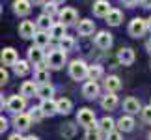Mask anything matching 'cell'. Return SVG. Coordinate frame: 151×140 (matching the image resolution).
Wrapping results in <instances>:
<instances>
[{"label":"cell","mask_w":151,"mask_h":140,"mask_svg":"<svg viewBox=\"0 0 151 140\" xmlns=\"http://www.w3.org/2000/svg\"><path fill=\"white\" fill-rule=\"evenodd\" d=\"M118 60L121 66H131L132 62H134V51L129 49V47H125V49H121L118 52Z\"/></svg>","instance_id":"14"},{"label":"cell","mask_w":151,"mask_h":140,"mask_svg":"<svg viewBox=\"0 0 151 140\" xmlns=\"http://www.w3.org/2000/svg\"><path fill=\"white\" fill-rule=\"evenodd\" d=\"M36 80H37L39 84H49V80H50L49 71H45V69H37V73H36Z\"/></svg>","instance_id":"34"},{"label":"cell","mask_w":151,"mask_h":140,"mask_svg":"<svg viewBox=\"0 0 151 140\" xmlns=\"http://www.w3.org/2000/svg\"><path fill=\"white\" fill-rule=\"evenodd\" d=\"M101 107L104 110H114L116 107H118V95L112 93V92H106V95L101 99Z\"/></svg>","instance_id":"18"},{"label":"cell","mask_w":151,"mask_h":140,"mask_svg":"<svg viewBox=\"0 0 151 140\" xmlns=\"http://www.w3.org/2000/svg\"><path fill=\"white\" fill-rule=\"evenodd\" d=\"M62 135H63V138H71L75 135V125L73 123H65L62 127Z\"/></svg>","instance_id":"36"},{"label":"cell","mask_w":151,"mask_h":140,"mask_svg":"<svg viewBox=\"0 0 151 140\" xmlns=\"http://www.w3.org/2000/svg\"><path fill=\"white\" fill-rule=\"evenodd\" d=\"M0 60H2V64L4 66H11L13 67L17 62V51L15 49H11V47H6V49L2 51V54H0Z\"/></svg>","instance_id":"8"},{"label":"cell","mask_w":151,"mask_h":140,"mask_svg":"<svg viewBox=\"0 0 151 140\" xmlns=\"http://www.w3.org/2000/svg\"><path fill=\"white\" fill-rule=\"evenodd\" d=\"M88 67L82 60H73L71 64H69V75H71V79L75 80H82L88 77Z\"/></svg>","instance_id":"1"},{"label":"cell","mask_w":151,"mask_h":140,"mask_svg":"<svg viewBox=\"0 0 151 140\" xmlns=\"http://www.w3.org/2000/svg\"><path fill=\"white\" fill-rule=\"evenodd\" d=\"M142 8H151V0H140Z\"/></svg>","instance_id":"43"},{"label":"cell","mask_w":151,"mask_h":140,"mask_svg":"<svg viewBox=\"0 0 151 140\" xmlns=\"http://www.w3.org/2000/svg\"><path fill=\"white\" fill-rule=\"evenodd\" d=\"M34 6H45V0H30Z\"/></svg>","instance_id":"44"},{"label":"cell","mask_w":151,"mask_h":140,"mask_svg":"<svg viewBox=\"0 0 151 140\" xmlns=\"http://www.w3.org/2000/svg\"><path fill=\"white\" fill-rule=\"evenodd\" d=\"M13 71L17 77H24V75H28V71H30V62H26V60H19L13 66Z\"/></svg>","instance_id":"25"},{"label":"cell","mask_w":151,"mask_h":140,"mask_svg":"<svg viewBox=\"0 0 151 140\" xmlns=\"http://www.w3.org/2000/svg\"><path fill=\"white\" fill-rule=\"evenodd\" d=\"M50 2H54V4H63L65 0H50Z\"/></svg>","instance_id":"48"},{"label":"cell","mask_w":151,"mask_h":140,"mask_svg":"<svg viewBox=\"0 0 151 140\" xmlns=\"http://www.w3.org/2000/svg\"><path fill=\"white\" fill-rule=\"evenodd\" d=\"M47 64L52 69H62L63 64H65V51H62V49L52 51L49 54V58H47Z\"/></svg>","instance_id":"2"},{"label":"cell","mask_w":151,"mask_h":140,"mask_svg":"<svg viewBox=\"0 0 151 140\" xmlns=\"http://www.w3.org/2000/svg\"><path fill=\"white\" fill-rule=\"evenodd\" d=\"M36 25H34L32 21H22L21 25H19V36L22 38V39H30V38H34L36 36Z\"/></svg>","instance_id":"6"},{"label":"cell","mask_w":151,"mask_h":140,"mask_svg":"<svg viewBox=\"0 0 151 140\" xmlns=\"http://www.w3.org/2000/svg\"><path fill=\"white\" fill-rule=\"evenodd\" d=\"M13 11L21 17H26L32 11V2L30 0H15L13 2Z\"/></svg>","instance_id":"9"},{"label":"cell","mask_w":151,"mask_h":140,"mask_svg":"<svg viewBox=\"0 0 151 140\" xmlns=\"http://www.w3.org/2000/svg\"><path fill=\"white\" fill-rule=\"evenodd\" d=\"M121 21H123V13H121L119 9H112V11L106 15V22H108L110 26H118Z\"/></svg>","instance_id":"27"},{"label":"cell","mask_w":151,"mask_h":140,"mask_svg":"<svg viewBox=\"0 0 151 140\" xmlns=\"http://www.w3.org/2000/svg\"><path fill=\"white\" fill-rule=\"evenodd\" d=\"M73 45H75V41H73V38L71 36H63L62 39H60V49L62 51H71L73 49Z\"/></svg>","instance_id":"33"},{"label":"cell","mask_w":151,"mask_h":140,"mask_svg":"<svg viewBox=\"0 0 151 140\" xmlns=\"http://www.w3.org/2000/svg\"><path fill=\"white\" fill-rule=\"evenodd\" d=\"M123 110L127 114H138V112H142V107H140V101L134 97H127L125 101H123Z\"/></svg>","instance_id":"12"},{"label":"cell","mask_w":151,"mask_h":140,"mask_svg":"<svg viewBox=\"0 0 151 140\" xmlns=\"http://www.w3.org/2000/svg\"><path fill=\"white\" fill-rule=\"evenodd\" d=\"M0 11H2V8H0Z\"/></svg>","instance_id":"52"},{"label":"cell","mask_w":151,"mask_h":140,"mask_svg":"<svg viewBox=\"0 0 151 140\" xmlns=\"http://www.w3.org/2000/svg\"><path fill=\"white\" fill-rule=\"evenodd\" d=\"M114 127H116V123H114V120L110 118V116H104V118L99 121V129H101V133H104V135H108V133L116 131Z\"/></svg>","instance_id":"24"},{"label":"cell","mask_w":151,"mask_h":140,"mask_svg":"<svg viewBox=\"0 0 151 140\" xmlns=\"http://www.w3.org/2000/svg\"><path fill=\"white\" fill-rule=\"evenodd\" d=\"M6 129H8V120L4 116H0V133H4Z\"/></svg>","instance_id":"41"},{"label":"cell","mask_w":151,"mask_h":140,"mask_svg":"<svg viewBox=\"0 0 151 140\" xmlns=\"http://www.w3.org/2000/svg\"><path fill=\"white\" fill-rule=\"evenodd\" d=\"M54 13H56V4H54V2H50V4H45V6H43V15L52 17Z\"/></svg>","instance_id":"37"},{"label":"cell","mask_w":151,"mask_h":140,"mask_svg":"<svg viewBox=\"0 0 151 140\" xmlns=\"http://www.w3.org/2000/svg\"><path fill=\"white\" fill-rule=\"evenodd\" d=\"M101 75H103L101 66H90V67H88V77H90V80H97V79H101Z\"/></svg>","instance_id":"32"},{"label":"cell","mask_w":151,"mask_h":140,"mask_svg":"<svg viewBox=\"0 0 151 140\" xmlns=\"http://www.w3.org/2000/svg\"><path fill=\"white\" fill-rule=\"evenodd\" d=\"M146 30H149V28H147V21L140 19V17H136V19L131 21V25H129V34H131V36L140 38V36L146 34Z\"/></svg>","instance_id":"3"},{"label":"cell","mask_w":151,"mask_h":140,"mask_svg":"<svg viewBox=\"0 0 151 140\" xmlns=\"http://www.w3.org/2000/svg\"><path fill=\"white\" fill-rule=\"evenodd\" d=\"M77 121L80 125H84V127L93 125L95 123V112L91 108H80L78 114H77Z\"/></svg>","instance_id":"4"},{"label":"cell","mask_w":151,"mask_h":140,"mask_svg":"<svg viewBox=\"0 0 151 140\" xmlns=\"http://www.w3.org/2000/svg\"><path fill=\"white\" fill-rule=\"evenodd\" d=\"M149 138H151V133H149Z\"/></svg>","instance_id":"51"},{"label":"cell","mask_w":151,"mask_h":140,"mask_svg":"<svg viewBox=\"0 0 151 140\" xmlns=\"http://www.w3.org/2000/svg\"><path fill=\"white\" fill-rule=\"evenodd\" d=\"M104 88H106V92H112V93H116L118 90H121V80H119V77L110 75V77L104 80Z\"/></svg>","instance_id":"21"},{"label":"cell","mask_w":151,"mask_h":140,"mask_svg":"<svg viewBox=\"0 0 151 140\" xmlns=\"http://www.w3.org/2000/svg\"><path fill=\"white\" fill-rule=\"evenodd\" d=\"M49 34H50V38H54V39H62L63 36H67V34H65V25H62V22H54L52 28L49 30Z\"/></svg>","instance_id":"26"},{"label":"cell","mask_w":151,"mask_h":140,"mask_svg":"<svg viewBox=\"0 0 151 140\" xmlns=\"http://www.w3.org/2000/svg\"><path fill=\"white\" fill-rule=\"evenodd\" d=\"M106 140H123L121 138V131H112L106 135Z\"/></svg>","instance_id":"39"},{"label":"cell","mask_w":151,"mask_h":140,"mask_svg":"<svg viewBox=\"0 0 151 140\" xmlns=\"http://www.w3.org/2000/svg\"><path fill=\"white\" fill-rule=\"evenodd\" d=\"M34 41H36L37 47H41V49H43V47L49 45V41H50V34L39 30V32H36V36H34Z\"/></svg>","instance_id":"28"},{"label":"cell","mask_w":151,"mask_h":140,"mask_svg":"<svg viewBox=\"0 0 151 140\" xmlns=\"http://www.w3.org/2000/svg\"><path fill=\"white\" fill-rule=\"evenodd\" d=\"M24 107H26V97H22V95H11L8 99V108L13 114H21L24 110Z\"/></svg>","instance_id":"5"},{"label":"cell","mask_w":151,"mask_h":140,"mask_svg":"<svg viewBox=\"0 0 151 140\" xmlns=\"http://www.w3.org/2000/svg\"><path fill=\"white\" fill-rule=\"evenodd\" d=\"M39 107H41V110H43L45 116H54V114H58V105H56V101H52V99H43Z\"/></svg>","instance_id":"20"},{"label":"cell","mask_w":151,"mask_h":140,"mask_svg":"<svg viewBox=\"0 0 151 140\" xmlns=\"http://www.w3.org/2000/svg\"><path fill=\"white\" fill-rule=\"evenodd\" d=\"M13 123H15V127H17V131H26L28 127H30V123H32V118L28 114H24V112H21V114H15V118H13Z\"/></svg>","instance_id":"10"},{"label":"cell","mask_w":151,"mask_h":140,"mask_svg":"<svg viewBox=\"0 0 151 140\" xmlns=\"http://www.w3.org/2000/svg\"><path fill=\"white\" fill-rule=\"evenodd\" d=\"M77 19H78V13H77L73 8H63V9L60 11V22H62V25H65V26L75 25V22H77Z\"/></svg>","instance_id":"7"},{"label":"cell","mask_w":151,"mask_h":140,"mask_svg":"<svg viewBox=\"0 0 151 140\" xmlns=\"http://www.w3.org/2000/svg\"><path fill=\"white\" fill-rule=\"evenodd\" d=\"M86 140H101V129H99V125H90V127H86Z\"/></svg>","instance_id":"30"},{"label":"cell","mask_w":151,"mask_h":140,"mask_svg":"<svg viewBox=\"0 0 151 140\" xmlns=\"http://www.w3.org/2000/svg\"><path fill=\"white\" fill-rule=\"evenodd\" d=\"M121 2H123V4H127V6H134V4L138 2V0H121Z\"/></svg>","instance_id":"45"},{"label":"cell","mask_w":151,"mask_h":140,"mask_svg":"<svg viewBox=\"0 0 151 140\" xmlns=\"http://www.w3.org/2000/svg\"><path fill=\"white\" fill-rule=\"evenodd\" d=\"M2 108H4V95L0 93V110H2Z\"/></svg>","instance_id":"46"},{"label":"cell","mask_w":151,"mask_h":140,"mask_svg":"<svg viewBox=\"0 0 151 140\" xmlns=\"http://www.w3.org/2000/svg\"><path fill=\"white\" fill-rule=\"evenodd\" d=\"M28 116H30V118L34 120V121H39L43 118V110H41V107H34V108H30V112H28Z\"/></svg>","instance_id":"35"},{"label":"cell","mask_w":151,"mask_h":140,"mask_svg":"<svg viewBox=\"0 0 151 140\" xmlns=\"http://www.w3.org/2000/svg\"><path fill=\"white\" fill-rule=\"evenodd\" d=\"M43 49H41V47H30V49H28V62H30V64H34V66H39V64H41V62H45L43 60Z\"/></svg>","instance_id":"11"},{"label":"cell","mask_w":151,"mask_h":140,"mask_svg":"<svg viewBox=\"0 0 151 140\" xmlns=\"http://www.w3.org/2000/svg\"><path fill=\"white\" fill-rule=\"evenodd\" d=\"M24 140H39V138H37V136H34V135H30V136H26Z\"/></svg>","instance_id":"47"},{"label":"cell","mask_w":151,"mask_h":140,"mask_svg":"<svg viewBox=\"0 0 151 140\" xmlns=\"http://www.w3.org/2000/svg\"><path fill=\"white\" fill-rule=\"evenodd\" d=\"M142 118H144V121L151 123V105H149V107H146V108H142Z\"/></svg>","instance_id":"38"},{"label":"cell","mask_w":151,"mask_h":140,"mask_svg":"<svg viewBox=\"0 0 151 140\" xmlns=\"http://www.w3.org/2000/svg\"><path fill=\"white\" fill-rule=\"evenodd\" d=\"M8 140H24V136H22L21 133L17 131V133H13V135H9V138H8Z\"/></svg>","instance_id":"42"},{"label":"cell","mask_w":151,"mask_h":140,"mask_svg":"<svg viewBox=\"0 0 151 140\" xmlns=\"http://www.w3.org/2000/svg\"><path fill=\"white\" fill-rule=\"evenodd\" d=\"M134 120H132V116L131 114H127V116H121V118L118 120V129L119 131H123V133H129L134 129Z\"/></svg>","instance_id":"17"},{"label":"cell","mask_w":151,"mask_h":140,"mask_svg":"<svg viewBox=\"0 0 151 140\" xmlns=\"http://www.w3.org/2000/svg\"><path fill=\"white\" fill-rule=\"evenodd\" d=\"M110 11H112V8H110V4L106 2V0H97V2L93 4V13L97 17H106Z\"/></svg>","instance_id":"19"},{"label":"cell","mask_w":151,"mask_h":140,"mask_svg":"<svg viewBox=\"0 0 151 140\" xmlns=\"http://www.w3.org/2000/svg\"><path fill=\"white\" fill-rule=\"evenodd\" d=\"M52 25H54V22H52V17H49V15H39L37 21H36V26L43 32H49L52 28Z\"/></svg>","instance_id":"22"},{"label":"cell","mask_w":151,"mask_h":140,"mask_svg":"<svg viewBox=\"0 0 151 140\" xmlns=\"http://www.w3.org/2000/svg\"><path fill=\"white\" fill-rule=\"evenodd\" d=\"M146 49H147V51L151 52V39H149V41H147V45H146Z\"/></svg>","instance_id":"49"},{"label":"cell","mask_w":151,"mask_h":140,"mask_svg":"<svg viewBox=\"0 0 151 140\" xmlns=\"http://www.w3.org/2000/svg\"><path fill=\"white\" fill-rule=\"evenodd\" d=\"M82 93H84V97H88V99H93L99 95V84L95 82V80H88L84 86H82Z\"/></svg>","instance_id":"15"},{"label":"cell","mask_w":151,"mask_h":140,"mask_svg":"<svg viewBox=\"0 0 151 140\" xmlns=\"http://www.w3.org/2000/svg\"><path fill=\"white\" fill-rule=\"evenodd\" d=\"M95 45L99 47V49H110L112 47V34L110 32H99L95 36Z\"/></svg>","instance_id":"13"},{"label":"cell","mask_w":151,"mask_h":140,"mask_svg":"<svg viewBox=\"0 0 151 140\" xmlns=\"http://www.w3.org/2000/svg\"><path fill=\"white\" fill-rule=\"evenodd\" d=\"M77 30H78L80 36H91L93 30H95V22L90 21V19H84V21H80L77 25Z\"/></svg>","instance_id":"16"},{"label":"cell","mask_w":151,"mask_h":140,"mask_svg":"<svg viewBox=\"0 0 151 140\" xmlns=\"http://www.w3.org/2000/svg\"><path fill=\"white\" fill-rule=\"evenodd\" d=\"M34 93H37L36 82H32V80L22 82V86H21V95H22V97H34Z\"/></svg>","instance_id":"23"},{"label":"cell","mask_w":151,"mask_h":140,"mask_svg":"<svg viewBox=\"0 0 151 140\" xmlns=\"http://www.w3.org/2000/svg\"><path fill=\"white\" fill-rule=\"evenodd\" d=\"M56 105H58V114H69V112H71V108H73V103L69 101V99H65V97L58 99Z\"/></svg>","instance_id":"29"},{"label":"cell","mask_w":151,"mask_h":140,"mask_svg":"<svg viewBox=\"0 0 151 140\" xmlns=\"http://www.w3.org/2000/svg\"><path fill=\"white\" fill-rule=\"evenodd\" d=\"M37 97H41V99H50L52 95V86L50 84H41V86H37V93H36Z\"/></svg>","instance_id":"31"},{"label":"cell","mask_w":151,"mask_h":140,"mask_svg":"<svg viewBox=\"0 0 151 140\" xmlns=\"http://www.w3.org/2000/svg\"><path fill=\"white\" fill-rule=\"evenodd\" d=\"M8 71H6V69L4 67H0V86H4L6 82H8Z\"/></svg>","instance_id":"40"},{"label":"cell","mask_w":151,"mask_h":140,"mask_svg":"<svg viewBox=\"0 0 151 140\" xmlns=\"http://www.w3.org/2000/svg\"><path fill=\"white\" fill-rule=\"evenodd\" d=\"M147 28H149V30H151V17H149V19H147Z\"/></svg>","instance_id":"50"}]
</instances>
